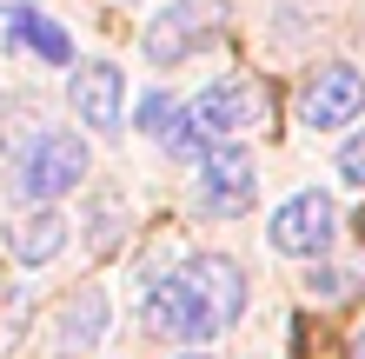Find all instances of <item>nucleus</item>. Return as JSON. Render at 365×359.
Wrapping results in <instances>:
<instances>
[{
  "instance_id": "9b49d317",
  "label": "nucleus",
  "mask_w": 365,
  "mask_h": 359,
  "mask_svg": "<svg viewBox=\"0 0 365 359\" xmlns=\"http://www.w3.org/2000/svg\"><path fill=\"white\" fill-rule=\"evenodd\" d=\"M133 126L153 146H166V153H200V133H192V120H186V107L173 93H146L140 107H133Z\"/></svg>"
},
{
  "instance_id": "423d86ee",
  "label": "nucleus",
  "mask_w": 365,
  "mask_h": 359,
  "mask_svg": "<svg viewBox=\"0 0 365 359\" xmlns=\"http://www.w3.org/2000/svg\"><path fill=\"white\" fill-rule=\"evenodd\" d=\"M332 233H339V213H332L326 193H292L272 213V226H266V240L279 253H292V260H319V253L332 246Z\"/></svg>"
},
{
  "instance_id": "f8f14e48",
  "label": "nucleus",
  "mask_w": 365,
  "mask_h": 359,
  "mask_svg": "<svg viewBox=\"0 0 365 359\" xmlns=\"http://www.w3.org/2000/svg\"><path fill=\"white\" fill-rule=\"evenodd\" d=\"M7 47L14 54H40L47 67H67L73 60V34L60 27V20H47V14H7Z\"/></svg>"
},
{
  "instance_id": "f257e3e1",
  "label": "nucleus",
  "mask_w": 365,
  "mask_h": 359,
  "mask_svg": "<svg viewBox=\"0 0 365 359\" xmlns=\"http://www.w3.org/2000/svg\"><path fill=\"white\" fill-rule=\"evenodd\" d=\"M240 313H246V280L220 253H192L186 266H173L146 293V326H153L160 340H186V346L220 340Z\"/></svg>"
},
{
  "instance_id": "39448f33",
  "label": "nucleus",
  "mask_w": 365,
  "mask_h": 359,
  "mask_svg": "<svg viewBox=\"0 0 365 359\" xmlns=\"http://www.w3.org/2000/svg\"><path fill=\"white\" fill-rule=\"evenodd\" d=\"M226 27V7L220 0H173L166 14H153V27L140 34V54L153 67H180L192 47H206L212 34Z\"/></svg>"
},
{
  "instance_id": "f3484780",
  "label": "nucleus",
  "mask_w": 365,
  "mask_h": 359,
  "mask_svg": "<svg viewBox=\"0 0 365 359\" xmlns=\"http://www.w3.org/2000/svg\"><path fill=\"white\" fill-rule=\"evenodd\" d=\"M180 359H206V353H180Z\"/></svg>"
},
{
  "instance_id": "20e7f679",
  "label": "nucleus",
  "mask_w": 365,
  "mask_h": 359,
  "mask_svg": "<svg viewBox=\"0 0 365 359\" xmlns=\"http://www.w3.org/2000/svg\"><path fill=\"white\" fill-rule=\"evenodd\" d=\"M192 200H200V213H212V220L246 213V206L259 200V160H252V146H240V140H212L206 153H200Z\"/></svg>"
},
{
  "instance_id": "9d476101",
  "label": "nucleus",
  "mask_w": 365,
  "mask_h": 359,
  "mask_svg": "<svg viewBox=\"0 0 365 359\" xmlns=\"http://www.w3.org/2000/svg\"><path fill=\"white\" fill-rule=\"evenodd\" d=\"M67 233L73 226L53 213V206H34L27 220H14V233H7V253L20 266H53L60 253H67Z\"/></svg>"
},
{
  "instance_id": "ddd939ff",
  "label": "nucleus",
  "mask_w": 365,
  "mask_h": 359,
  "mask_svg": "<svg viewBox=\"0 0 365 359\" xmlns=\"http://www.w3.org/2000/svg\"><path fill=\"white\" fill-rule=\"evenodd\" d=\"M339 180H346V186H365V133H352L346 146H339Z\"/></svg>"
},
{
  "instance_id": "6e6552de",
  "label": "nucleus",
  "mask_w": 365,
  "mask_h": 359,
  "mask_svg": "<svg viewBox=\"0 0 365 359\" xmlns=\"http://www.w3.org/2000/svg\"><path fill=\"white\" fill-rule=\"evenodd\" d=\"M67 100H73L80 126H100V133H113V126L126 120V74L113 67V60H93V67H80V74H73Z\"/></svg>"
},
{
  "instance_id": "dca6fc26",
  "label": "nucleus",
  "mask_w": 365,
  "mask_h": 359,
  "mask_svg": "<svg viewBox=\"0 0 365 359\" xmlns=\"http://www.w3.org/2000/svg\"><path fill=\"white\" fill-rule=\"evenodd\" d=\"M352 359H365V326H359V333H352Z\"/></svg>"
},
{
  "instance_id": "f03ea898",
  "label": "nucleus",
  "mask_w": 365,
  "mask_h": 359,
  "mask_svg": "<svg viewBox=\"0 0 365 359\" xmlns=\"http://www.w3.org/2000/svg\"><path fill=\"white\" fill-rule=\"evenodd\" d=\"M87 140L67 133V126H47V133H34L27 140V153L14 160V193L27 200V206H53L60 193H73L80 180H87Z\"/></svg>"
},
{
  "instance_id": "0eeeda50",
  "label": "nucleus",
  "mask_w": 365,
  "mask_h": 359,
  "mask_svg": "<svg viewBox=\"0 0 365 359\" xmlns=\"http://www.w3.org/2000/svg\"><path fill=\"white\" fill-rule=\"evenodd\" d=\"M359 107H365V74H359V67H346V60L319 67V74L306 80V93H299V120H306L312 133L359 120Z\"/></svg>"
},
{
  "instance_id": "2eb2a0df",
  "label": "nucleus",
  "mask_w": 365,
  "mask_h": 359,
  "mask_svg": "<svg viewBox=\"0 0 365 359\" xmlns=\"http://www.w3.org/2000/svg\"><path fill=\"white\" fill-rule=\"evenodd\" d=\"M34 7V0H0V14H27Z\"/></svg>"
},
{
  "instance_id": "4468645a",
  "label": "nucleus",
  "mask_w": 365,
  "mask_h": 359,
  "mask_svg": "<svg viewBox=\"0 0 365 359\" xmlns=\"http://www.w3.org/2000/svg\"><path fill=\"white\" fill-rule=\"evenodd\" d=\"M346 286H352V280H346V273H332V266H312V273H306V293H312V300H339Z\"/></svg>"
},
{
  "instance_id": "7ed1b4c3",
  "label": "nucleus",
  "mask_w": 365,
  "mask_h": 359,
  "mask_svg": "<svg viewBox=\"0 0 365 359\" xmlns=\"http://www.w3.org/2000/svg\"><path fill=\"white\" fill-rule=\"evenodd\" d=\"M186 120H192L200 140H232V133H252V126L272 120V93L252 74H226V80H212V87L192 93Z\"/></svg>"
},
{
  "instance_id": "1a4fd4ad",
  "label": "nucleus",
  "mask_w": 365,
  "mask_h": 359,
  "mask_svg": "<svg viewBox=\"0 0 365 359\" xmlns=\"http://www.w3.org/2000/svg\"><path fill=\"white\" fill-rule=\"evenodd\" d=\"M106 326H113V300H106V286H80L67 306H60V320H53V340L67 346V353H87L106 340Z\"/></svg>"
}]
</instances>
